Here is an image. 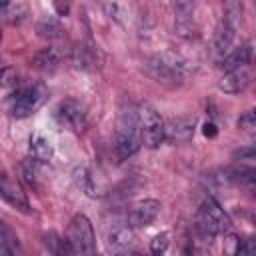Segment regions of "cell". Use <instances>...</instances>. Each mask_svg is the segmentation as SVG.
<instances>
[{"label": "cell", "mask_w": 256, "mask_h": 256, "mask_svg": "<svg viewBox=\"0 0 256 256\" xmlns=\"http://www.w3.org/2000/svg\"><path fill=\"white\" fill-rule=\"evenodd\" d=\"M140 146H142V136H140L138 110H124L118 116L114 130V154L118 156V160H128L138 152Z\"/></svg>", "instance_id": "cell-1"}, {"label": "cell", "mask_w": 256, "mask_h": 256, "mask_svg": "<svg viewBox=\"0 0 256 256\" xmlns=\"http://www.w3.org/2000/svg\"><path fill=\"white\" fill-rule=\"evenodd\" d=\"M144 72L160 84H180L188 76V66L180 56L160 52L144 60Z\"/></svg>", "instance_id": "cell-2"}, {"label": "cell", "mask_w": 256, "mask_h": 256, "mask_svg": "<svg viewBox=\"0 0 256 256\" xmlns=\"http://www.w3.org/2000/svg\"><path fill=\"white\" fill-rule=\"evenodd\" d=\"M196 222H198L200 234L206 236V238H214V236L228 234L230 228H232L230 216L222 210V206H220L212 196L204 198V202L200 204Z\"/></svg>", "instance_id": "cell-3"}, {"label": "cell", "mask_w": 256, "mask_h": 256, "mask_svg": "<svg viewBox=\"0 0 256 256\" xmlns=\"http://www.w3.org/2000/svg\"><path fill=\"white\" fill-rule=\"evenodd\" d=\"M66 240L70 242L74 254H94L96 252V234L92 222L84 214H74L66 228Z\"/></svg>", "instance_id": "cell-4"}, {"label": "cell", "mask_w": 256, "mask_h": 256, "mask_svg": "<svg viewBox=\"0 0 256 256\" xmlns=\"http://www.w3.org/2000/svg\"><path fill=\"white\" fill-rule=\"evenodd\" d=\"M48 92L42 84H28L22 86L14 92L12 100H10V114L14 118H26L30 114H34L46 100Z\"/></svg>", "instance_id": "cell-5"}, {"label": "cell", "mask_w": 256, "mask_h": 256, "mask_svg": "<svg viewBox=\"0 0 256 256\" xmlns=\"http://www.w3.org/2000/svg\"><path fill=\"white\" fill-rule=\"evenodd\" d=\"M138 120H140V136H142V144L150 150L158 148L164 140H166V124L160 118V114L148 106L142 104L138 108Z\"/></svg>", "instance_id": "cell-6"}, {"label": "cell", "mask_w": 256, "mask_h": 256, "mask_svg": "<svg viewBox=\"0 0 256 256\" xmlns=\"http://www.w3.org/2000/svg\"><path fill=\"white\" fill-rule=\"evenodd\" d=\"M252 78H254V64H252V60H246V62L234 64L230 68H224V74H222L218 86L226 94H238L252 82Z\"/></svg>", "instance_id": "cell-7"}, {"label": "cell", "mask_w": 256, "mask_h": 256, "mask_svg": "<svg viewBox=\"0 0 256 256\" xmlns=\"http://www.w3.org/2000/svg\"><path fill=\"white\" fill-rule=\"evenodd\" d=\"M160 208H162V204L156 198H144V200H138L130 208L126 218L132 224V228H146V226H150L158 218Z\"/></svg>", "instance_id": "cell-8"}, {"label": "cell", "mask_w": 256, "mask_h": 256, "mask_svg": "<svg viewBox=\"0 0 256 256\" xmlns=\"http://www.w3.org/2000/svg\"><path fill=\"white\" fill-rule=\"evenodd\" d=\"M56 118L60 124L72 130H82L86 126V108L78 100L66 98L56 106Z\"/></svg>", "instance_id": "cell-9"}, {"label": "cell", "mask_w": 256, "mask_h": 256, "mask_svg": "<svg viewBox=\"0 0 256 256\" xmlns=\"http://www.w3.org/2000/svg\"><path fill=\"white\" fill-rule=\"evenodd\" d=\"M132 240H134V234H132V224L128 222V218L112 220V222L108 224L106 242H108V248H110V250H114V252L130 250Z\"/></svg>", "instance_id": "cell-10"}, {"label": "cell", "mask_w": 256, "mask_h": 256, "mask_svg": "<svg viewBox=\"0 0 256 256\" xmlns=\"http://www.w3.org/2000/svg\"><path fill=\"white\" fill-rule=\"evenodd\" d=\"M236 32H238V26L222 20L216 34H214V44H212V56L216 62H222L230 52H232V46H234V40H236Z\"/></svg>", "instance_id": "cell-11"}, {"label": "cell", "mask_w": 256, "mask_h": 256, "mask_svg": "<svg viewBox=\"0 0 256 256\" xmlns=\"http://www.w3.org/2000/svg\"><path fill=\"white\" fill-rule=\"evenodd\" d=\"M194 10L196 0H174V26L182 36L194 34Z\"/></svg>", "instance_id": "cell-12"}, {"label": "cell", "mask_w": 256, "mask_h": 256, "mask_svg": "<svg viewBox=\"0 0 256 256\" xmlns=\"http://www.w3.org/2000/svg\"><path fill=\"white\" fill-rule=\"evenodd\" d=\"M194 126H196V118L194 116L174 118L166 126V140H170L172 144H186L194 136Z\"/></svg>", "instance_id": "cell-13"}, {"label": "cell", "mask_w": 256, "mask_h": 256, "mask_svg": "<svg viewBox=\"0 0 256 256\" xmlns=\"http://www.w3.org/2000/svg\"><path fill=\"white\" fill-rule=\"evenodd\" d=\"M2 198L10 204V206H14V208H18V210H22V212H30V204H28V198H26V194L22 192V188L8 176V174H4L2 176Z\"/></svg>", "instance_id": "cell-14"}, {"label": "cell", "mask_w": 256, "mask_h": 256, "mask_svg": "<svg viewBox=\"0 0 256 256\" xmlns=\"http://www.w3.org/2000/svg\"><path fill=\"white\" fill-rule=\"evenodd\" d=\"M64 60V52L60 48H54V46H48V48H42L40 52L34 54L32 62L36 68H42V70H48V68H56L60 62Z\"/></svg>", "instance_id": "cell-15"}, {"label": "cell", "mask_w": 256, "mask_h": 256, "mask_svg": "<svg viewBox=\"0 0 256 256\" xmlns=\"http://www.w3.org/2000/svg\"><path fill=\"white\" fill-rule=\"evenodd\" d=\"M52 152H54L52 142L44 134H40V132L32 134V138H30V156L36 162H48L52 158Z\"/></svg>", "instance_id": "cell-16"}, {"label": "cell", "mask_w": 256, "mask_h": 256, "mask_svg": "<svg viewBox=\"0 0 256 256\" xmlns=\"http://www.w3.org/2000/svg\"><path fill=\"white\" fill-rule=\"evenodd\" d=\"M22 250L18 236L12 232V228L6 222H0V256H16Z\"/></svg>", "instance_id": "cell-17"}, {"label": "cell", "mask_w": 256, "mask_h": 256, "mask_svg": "<svg viewBox=\"0 0 256 256\" xmlns=\"http://www.w3.org/2000/svg\"><path fill=\"white\" fill-rule=\"evenodd\" d=\"M232 174H234L232 178H234L240 186H244L250 194L256 196V170H254V168H236Z\"/></svg>", "instance_id": "cell-18"}, {"label": "cell", "mask_w": 256, "mask_h": 256, "mask_svg": "<svg viewBox=\"0 0 256 256\" xmlns=\"http://www.w3.org/2000/svg\"><path fill=\"white\" fill-rule=\"evenodd\" d=\"M222 20L240 28L242 22V0H224V16Z\"/></svg>", "instance_id": "cell-19"}, {"label": "cell", "mask_w": 256, "mask_h": 256, "mask_svg": "<svg viewBox=\"0 0 256 256\" xmlns=\"http://www.w3.org/2000/svg\"><path fill=\"white\" fill-rule=\"evenodd\" d=\"M36 30H38V34L44 36V38H58V36L62 34V26H60V22L54 20V18H42V20L38 22Z\"/></svg>", "instance_id": "cell-20"}, {"label": "cell", "mask_w": 256, "mask_h": 256, "mask_svg": "<svg viewBox=\"0 0 256 256\" xmlns=\"http://www.w3.org/2000/svg\"><path fill=\"white\" fill-rule=\"evenodd\" d=\"M236 254H244V256H256V236H250V238H244L242 242H238Z\"/></svg>", "instance_id": "cell-21"}, {"label": "cell", "mask_w": 256, "mask_h": 256, "mask_svg": "<svg viewBox=\"0 0 256 256\" xmlns=\"http://www.w3.org/2000/svg\"><path fill=\"white\" fill-rule=\"evenodd\" d=\"M238 128H244V130H250V128H256V106L246 110L240 118H238Z\"/></svg>", "instance_id": "cell-22"}, {"label": "cell", "mask_w": 256, "mask_h": 256, "mask_svg": "<svg viewBox=\"0 0 256 256\" xmlns=\"http://www.w3.org/2000/svg\"><path fill=\"white\" fill-rule=\"evenodd\" d=\"M166 248H168V234H158L150 242V252L152 254H162V252H166Z\"/></svg>", "instance_id": "cell-23"}, {"label": "cell", "mask_w": 256, "mask_h": 256, "mask_svg": "<svg viewBox=\"0 0 256 256\" xmlns=\"http://www.w3.org/2000/svg\"><path fill=\"white\" fill-rule=\"evenodd\" d=\"M234 156H236V158L254 160V158H256V142H254V144H248V146H244V148H238V150L234 152Z\"/></svg>", "instance_id": "cell-24"}, {"label": "cell", "mask_w": 256, "mask_h": 256, "mask_svg": "<svg viewBox=\"0 0 256 256\" xmlns=\"http://www.w3.org/2000/svg\"><path fill=\"white\" fill-rule=\"evenodd\" d=\"M52 6H54V10H56L58 16H68L72 2L70 0H52Z\"/></svg>", "instance_id": "cell-25"}, {"label": "cell", "mask_w": 256, "mask_h": 256, "mask_svg": "<svg viewBox=\"0 0 256 256\" xmlns=\"http://www.w3.org/2000/svg\"><path fill=\"white\" fill-rule=\"evenodd\" d=\"M214 128H216L214 124H206V130H204V134H206V136H214V134H216V130H214Z\"/></svg>", "instance_id": "cell-26"}, {"label": "cell", "mask_w": 256, "mask_h": 256, "mask_svg": "<svg viewBox=\"0 0 256 256\" xmlns=\"http://www.w3.org/2000/svg\"><path fill=\"white\" fill-rule=\"evenodd\" d=\"M254 6H256V0H254Z\"/></svg>", "instance_id": "cell-27"}]
</instances>
